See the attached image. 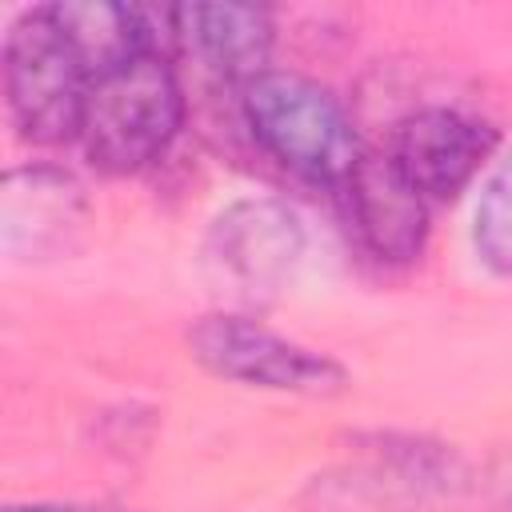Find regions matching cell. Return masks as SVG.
I'll return each instance as SVG.
<instances>
[{
    "label": "cell",
    "instance_id": "1",
    "mask_svg": "<svg viewBox=\"0 0 512 512\" xmlns=\"http://www.w3.org/2000/svg\"><path fill=\"white\" fill-rule=\"evenodd\" d=\"M184 120V88L160 48H148L92 80L80 144L104 172H140L176 136Z\"/></svg>",
    "mask_w": 512,
    "mask_h": 512
},
{
    "label": "cell",
    "instance_id": "2",
    "mask_svg": "<svg viewBox=\"0 0 512 512\" xmlns=\"http://www.w3.org/2000/svg\"><path fill=\"white\" fill-rule=\"evenodd\" d=\"M244 120L260 148L296 176L344 184L360 160L340 100L296 72H264L244 88Z\"/></svg>",
    "mask_w": 512,
    "mask_h": 512
},
{
    "label": "cell",
    "instance_id": "3",
    "mask_svg": "<svg viewBox=\"0 0 512 512\" xmlns=\"http://www.w3.org/2000/svg\"><path fill=\"white\" fill-rule=\"evenodd\" d=\"M92 76L68 36L60 32L52 8L24 12L4 36V92L8 112L24 140L64 144L80 136Z\"/></svg>",
    "mask_w": 512,
    "mask_h": 512
},
{
    "label": "cell",
    "instance_id": "4",
    "mask_svg": "<svg viewBox=\"0 0 512 512\" xmlns=\"http://www.w3.org/2000/svg\"><path fill=\"white\" fill-rule=\"evenodd\" d=\"M192 356L220 380H236L264 392H288V396H336L348 384V372L316 352L304 348L252 316L216 312L192 324L188 332Z\"/></svg>",
    "mask_w": 512,
    "mask_h": 512
},
{
    "label": "cell",
    "instance_id": "5",
    "mask_svg": "<svg viewBox=\"0 0 512 512\" xmlns=\"http://www.w3.org/2000/svg\"><path fill=\"white\" fill-rule=\"evenodd\" d=\"M304 252L300 216L268 196L228 204L204 240V268L212 284L244 304L272 300Z\"/></svg>",
    "mask_w": 512,
    "mask_h": 512
},
{
    "label": "cell",
    "instance_id": "6",
    "mask_svg": "<svg viewBox=\"0 0 512 512\" xmlns=\"http://www.w3.org/2000/svg\"><path fill=\"white\" fill-rule=\"evenodd\" d=\"M492 144L496 132L488 120L464 108L428 104L400 120L388 156L428 204H440L480 172V164L492 156Z\"/></svg>",
    "mask_w": 512,
    "mask_h": 512
},
{
    "label": "cell",
    "instance_id": "7",
    "mask_svg": "<svg viewBox=\"0 0 512 512\" xmlns=\"http://www.w3.org/2000/svg\"><path fill=\"white\" fill-rule=\"evenodd\" d=\"M176 48L212 80L252 84L268 72L272 56V16L256 4H180L168 8Z\"/></svg>",
    "mask_w": 512,
    "mask_h": 512
},
{
    "label": "cell",
    "instance_id": "8",
    "mask_svg": "<svg viewBox=\"0 0 512 512\" xmlns=\"http://www.w3.org/2000/svg\"><path fill=\"white\" fill-rule=\"evenodd\" d=\"M352 228L364 248L388 264L420 256L428 236V200L408 184L392 156H360L344 180Z\"/></svg>",
    "mask_w": 512,
    "mask_h": 512
},
{
    "label": "cell",
    "instance_id": "9",
    "mask_svg": "<svg viewBox=\"0 0 512 512\" xmlns=\"http://www.w3.org/2000/svg\"><path fill=\"white\" fill-rule=\"evenodd\" d=\"M84 224L80 184L56 168H28L4 180V240L28 244L32 256L56 252Z\"/></svg>",
    "mask_w": 512,
    "mask_h": 512
},
{
    "label": "cell",
    "instance_id": "10",
    "mask_svg": "<svg viewBox=\"0 0 512 512\" xmlns=\"http://www.w3.org/2000/svg\"><path fill=\"white\" fill-rule=\"evenodd\" d=\"M60 32L84 60L88 76H104L108 68L156 48V32L148 28V16L140 8L124 4H48Z\"/></svg>",
    "mask_w": 512,
    "mask_h": 512
},
{
    "label": "cell",
    "instance_id": "11",
    "mask_svg": "<svg viewBox=\"0 0 512 512\" xmlns=\"http://www.w3.org/2000/svg\"><path fill=\"white\" fill-rule=\"evenodd\" d=\"M472 240H476L480 260L492 272L512 276V152L488 172L480 188Z\"/></svg>",
    "mask_w": 512,
    "mask_h": 512
},
{
    "label": "cell",
    "instance_id": "12",
    "mask_svg": "<svg viewBox=\"0 0 512 512\" xmlns=\"http://www.w3.org/2000/svg\"><path fill=\"white\" fill-rule=\"evenodd\" d=\"M4 512H132V508H112V504H8Z\"/></svg>",
    "mask_w": 512,
    "mask_h": 512
},
{
    "label": "cell",
    "instance_id": "13",
    "mask_svg": "<svg viewBox=\"0 0 512 512\" xmlns=\"http://www.w3.org/2000/svg\"><path fill=\"white\" fill-rule=\"evenodd\" d=\"M504 488H508V500H512V476H508V480H504Z\"/></svg>",
    "mask_w": 512,
    "mask_h": 512
}]
</instances>
